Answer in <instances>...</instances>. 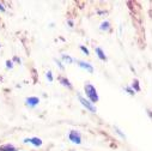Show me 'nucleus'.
I'll return each instance as SVG.
<instances>
[{"mask_svg": "<svg viewBox=\"0 0 152 151\" xmlns=\"http://www.w3.org/2000/svg\"><path fill=\"white\" fill-rule=\"evenodd\" d=\"M39 103H40V98L36 97V96H31V97H28L25 100V104L30 108H35L36 106H39Z\"/></svg>", "mask_w": 152, "mask_h": 151, "instance_id": "5", "label": "nucleus"}, {"mask_svg": "<svg viewBox=\"0 0 152 151\" xmlns=\"http://www.w3.org/2000/svg\"><path fill=\"white\" fill-rule=\"evenodd\" d=\"M115 132H116V133H118L122 139H126V134H125V133H122V131H121L119 127H115Z\"/></svg>", "mask_w": 152, "mask_h": 151, "instance_id": "13", "label": "nucleus"}, {"mask_svg": "<svg viewBox=\"0 0 152 151\" xmlns=\"http://www.w3.org/2000/svg\"><path fill=\"white\" fill-rule=\"evenodd\" d=\"M59 82L61 83V85H64L65 88H68V89H72V84L69 82V79H67L66 77H59Z\"/></svg>", "mask_w": 152, "mask_h": 151, "instance_id": "8", "label": "nucleus"}, {"mask_svg": "<svg viewBox=\"0 0 152 151\" xmlns=\"http://www.w3.org/2000/svg\"><path fill=\"white\" fill-rule=\"evenodd\" d=\"M147 113H148V115H150V118H152V111H151V110H147Z\"/></svg>", "mask_w": 152, "mask_h": 151, "instance_id": "23", "label": "nucleus"}, {"mask_svg": "<svg viewBox=\"0 0 152 151\" xmlns=\"http://www.w3.org/2000/svg\"><path fill=\"white\" fill-rule=\"evenodd\" d=\"M84 91H85L86 98H88L91 103H94V104H95L96 102H98L99 97H98V94H97L96 88H95L92 84L86 83V84H85V86H84Z\"/></svg>", "mask_w": 152, "mask_h": 151, "instance_id": "1", "label": "nucleus"}, {"mask_svg": "<svg viewBox=\"0 0 152 151\" xmlns=\"http://www.w3.org/2000/svg\"><path fill=\"white\" fill-rule=\"evenodd\" d=\"M95 52H96V54H97V56L102 60V61H107L108 59H107V55L104 54V52H103V49L102 48H99V47H96L95 48Z\"/></svg>", "mask_w": 152, "mask_h": 151, "instance_id": "7", "label": "nucleus"}, {"mask_svg": "<svg viewBox=\"0 0 152 151\" xmlns=\"http://www.w3.org/2000/svg\"><path fill=\"white\" fill-rule=\"evenodd\" d=\"M54 61H55L56 66H59V68H60L61 71H64V70H65V67H64V65H62V62H61L60 60H58V59H54Z\"/></svg>", "mask_w": 152, "mask_h": 151, "instance_id": "14", "label": "nucleus"}, {"mask_svg": "<svg viewBox=\"0 0 152 151\" xmlns=\"http://www.w3.org/2000/svg\"><path fill=\"white\" fill-rule=\"evenodd\" d=\"M132 89L134 90V91H140V85H139V81L138 79H134L133 81V84H132Z\"/></svg>", "mask_w": 152, "mask_h": 151, "instance_id": "11", "label": "nucleus"}, {"mask_svg": "<svg viewBox=\"0 0 152 151\" xmlns=\"http://www.w3.org/2000/svg\"><path fill=\"white\" fill-rule=\"evenodd\" d=\"M77 64H78V66H79L80 68L88 71L89 73H94V66H92L90 62H85V61H83V60H77Z\"/></svg>", "mask_w": 152, "mask_h": 151, "instance_id": "4", "label": "nucleus"}, {"mask_svg": "<svg viewBox=\"0 0 152 151\" xmlns=\"http://www.w3.org/2000/svg\"><path fill=\"white\" fill-rule=\"evenodd\" d=\"M13 61H16V62H19V64H20V59H19L18 56H13Z\"/></svg>", "mask_w": 152, "mask_h": 151, "instance_id": "20", "label": "nucleus"}, {"mask_svg": "<svg viewBox=\"0 0 152 151\" xmlns=\"http://www.w3.org/2000/svg\"><path fill=\"white\" fill-rule=\"evenodd\" d=\"M0 151H17V147L12 144H4L0 146Z\"/></svg>", "mask_w": 152, "mask_h": 151, "instance_id": "9", "label": "nucleus"}, {"mask_svg": "<svg viewBox=\"0 0 152 151\" xmlns=\"http://www.w3.org/2000/svg\"><path fill=\"white\" fill-rule=\"evenodd\" d=\"M6 67L10 68V70L13 68V61H12V60H7V61H6Z\"/></svg>", "mask_w": 152, "mask_h": 151, "instance_id": "17", "label": "nucleus"}, {"mask_svg": "<svg viewBox=\"0 0 152 151\" xmlns=\"http://www.w3.org/2000/svg\"><path fill=\"white\" fill-rule=\"evenodd\" d=\"M68 139H69L72 143H74V144H80V143H82V134H80L78 131L72 130V131H69Z\"/></svg>", "mask_w": 152, "mask_h": 151, "instance_id": "3", "label": "nucleus"}, {"mask_svg": "<svg viewBox=\"0 0 152 151\" xmlns=\"http://www.w3.org/2000/svg\"><path fill=\"white\" fill-rule=\"evenodd\" d=\"M80 51H82L83 53H85L86 55H89V54H90V52H89V49H88L86 47H84V46H80Z\"/></svg>", "mask_w": 152, "mask_h": 151, "instance_id": "18", "label": "nucleus"}, {"mask_svg": "<svg viewBox=\"0 0 152 151\" xmlns=\"http://www.w3.org/2000/svg\"><path fill=\"white\" fill-rule=\"evenodd\" d=\"M110 29V23L109 22H102L101 23V25H99V30H102V31H108Z\"/></svg>", "mask_w": 152, "mask_h": 151, "instance_id": "10", "label": "nucleus"}, {"mask_svg": "<svg viewBox=\"0 0 152 151\" xmlns=\"http://www.w3.org/2000/svg\"><path fill=\"white\" fill-rule=\"evenodd\" d=\"M98 15H107V12H104V11H98Z\"/></svg>", "mask_w": 152, "mask_h": 151, "instance_id": "22", "label": "nucleus"}, {"mask_svg": "<svg viewBox=\"0 0 152 151\" xmlns=\"http://www.w3.org/2000/svg\"><path fill=\"white\" fill-rule=\"evenodd\" d=\"M67 23H68V26H69V28H73V21L68 19V21H67Z\"/></svg>", "mask_w": 152, "mask_h": 151, "instance_id": "19", "label": "nucleus"}, {"mask_svg": "<svg viewBox=\"0 0 152 151\" xmlns=\"http://www.w3.org/2000/svg\"><path fill=\"white\" fill-rule=\"evenodd\" d=\"M125 91H127L129 95H132V96H134V94H135V91L132 89V88H129V86H126L125 88Z\"/></svg>", "mask_w": 152, "mask_h": 151, "instance_id": "16", "label": "nucleus"}, {"mask_svg": "<svg viewBox=\"0 0 152 151\" xmlns=\"http://www.w3.org/2000/svg\"><path fill=\"white\" fill-rule=\"evenodd\" d=\"M23 141H24L25 144H26V143H30V144H32L35 147H39V146H41V145H42V140H41V138H39V137L25 138Z\"/></svg>", "mask_w": 152, "mask_h": 151, "instance_id": "6", "label": "nucleus"}, {"mask_svg": "<svg viewBox=\"0 0 152 151\" xmlns=\"http://www.w3.org/2000/svg\"><path fill=\"white\" fill-rule=\"evenodd\" d=\"M78 100H79V102L82 103V106H83V107H85L89 111H91V113H96V111H97V108L95 107V104H94V103H91L88 98L83 97L82 95H78Z\"/></svg>", "mask_w": 152, "mask_h": 151, "instance_id": "2", "label": "nucleus"}, {"mask_svg": "<svg viewBox=\"0 0 152 151\" xmlns=\"http://www.w3.org/2000/svg\"><path fill=\"white\" fill-rule=\"evenodd\" d=\"M0 11H1V12H5V7H4V5H3L1 3H0Z\"/></svg>", "mask_w": 152, "mask_h": 151, "instance_id": "21", "label": "nucleus"}, {"mask_svg": "<svg viewBox=\"0 0 152 151\" xmlns=\"http://www.w3.org/2000/svg\"><path fill=\"white\" fill-rule=\"evenodd\" d=\"M61 59H62L66 64H72V62H73V59H72L69 55H66V54H62V55H61Z\"/></svg>", "mask_w": 152, "mask_h": 151, "instance_id": "12", "label": "nucleus"}, {"mask_svg": "<svg viewBox=\"0 0 152 151\" xmlns=\"http://www.w3.org/2000/svg\"><path fill=\"white\" fill-rule=\"evenodd\" d=\"M46 77H47V79H48L49 82H53V81H54V78H53V74H52V71H48V72H47Z\"/></svg>", "mask_w": 152, "mask_h": 151, "instance_id": "15", "label": "nucleus"}]
</instances>
